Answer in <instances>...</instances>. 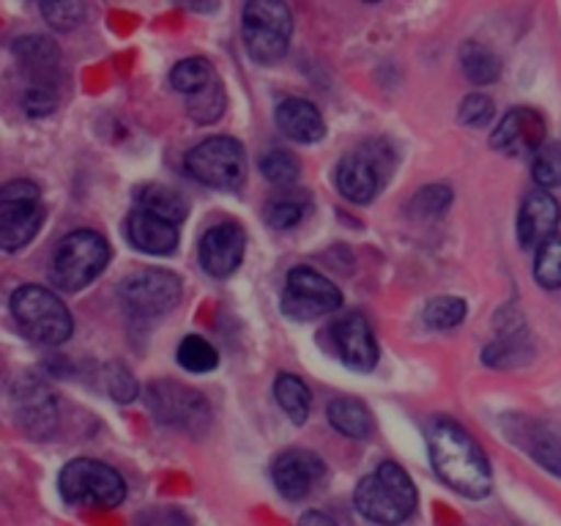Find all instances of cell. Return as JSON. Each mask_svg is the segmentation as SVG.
Returning a JSON list of instances; mask_svg holds the SVG:
<instances>
[{
	"instance_id": "obj_1",
	"label": "cell",
	"mask_w": 561,
	"mask_h": 526,
	"mask_svg": "<svg viewBox=\"0 0 561 526\" xmlns=\"http://www.w3.org/2000/svg\"><path fill=\"white\" fill-rule=\"evenodd\" d=\"M427 449H431L433 471L453 491L469 499H482L491 493L493 471L485 449L458 422L447 416L433 420L427 427Z\"/></svg>"
},
{
	"instance_id": "obj_2",
	"label": "cell",
	"mask_w": 561,
	"mask_h": 526,
	"mask_svg": "<svg viewBox=\"0 0 561 526\" xmlns=\"http://www.w3.org/2000/svg\"><path fill=\"white\" fill-rule=\"evenodd\" d=\"M354 504L362 518L373 524H403L416 510V485L403 466L387 460L373 474L362 477Z\"/></svg>"
},
{
	"instance_id": "obj_3",
	"label": "cell",
	"mask_w": 561,
	"mask_h": 526,
	"mask_svg": "<svg viewBox=\"0 0 561 526\" xmlns=\"http://www.w3.org/2000/svg\"><path fill=\"white\" fill-rule=\"evenodd\" d=\"M14 55L25 71L27 85L22 107L27 115H49L60 99V53L53 38L25 36L14 42Z\"/></svg>"
},
{
	"instance_id": "obj_4",
	"label": "cell",
	"mask_w": 561,
	"mask_h": 526,
	"mask_svg": "<svg viewBox=\"0 0 561 526\" xmlns=\"http://www.w3.org/2000/svg\"><path fill=\"white\" fill-rule=\"evenodd\" d=\"M11 316L25 338L42 345H60L75 332L69 307L44 285H22L11 294Z\"/></svg>"
},
{
	"instance_id": "obj_5",
	"label": "cell",
	"mask_w": 561,
	"mask_h": 526,
	"mask_svg": "<svg viewBox=\"0 0 561 526\" xmlns=\"http://www.w3.org/2000/svg\"><path fill=\"white\" fill-rule=\"evenodd\" d=\"M241 33H244L250 58L272 66L288 53L290 36H294V14L285 0H247Z\"/></svg>"
},
{
	"instance_id": "obj_6",
	"label": "cell",
	"mask_w": 561,
	"mask_h": 526,
	"mask_svg": "<svg viewBox=\"0 0 561 526\" xmlns=\"http://www.w3.org/2000/svg\"><path fill=\"white\" fill-rule=\"evenodd\" d=\"M110 263V244L96 230H75L66 236L53 255L49 277L60 290H82L91 285Z\"/></svg>"
},
{
	"instance_id": "obj_7",
	"label": "cell",
	"mask_w": 561,
	"mask_h": 526,
	"mask_svg": "<svg viewBox=\"0 0 561 526\" xmlns=\"http://www.w3.org/2000/svg\"><path fill=\"white\" fill-rule=\"evenodd\" d=\"M60 493L80 507H118L126 499V482L110 464L93 458H75L60 471Z\"/></svg>"
},
{
	"instance_id": "obj_8",
	"label": "cell",
	"mask_w": 561,
	"mask_h": 526,
	"mask_svg": "<svg viewBox=\"0 0 561 526\" xmlns=\"http://www.w3.org/2000/svg\"><path fill=\"white\" fill-rule=\"evenodd\" d=\"M184 168L203 186L236 192L247 175L244 146L236 137H208L186 153Z\"/></svg>"
},
{
	"instance_id": "obj_9",
	"label": "cell",
	"mask_w": 561,
	"mask_h": 526,
	"mask_svg": "<svg viewBox=\"0 0 561 526\" xmlns=\"http://www.w3.org/2000/svg\"><path fill=\"white\" fill-rule=\"evenodd\" d=\"M42 190L33 181H11L0 190V247L14 252L25 247L44 225Z\"/></svg>"
},
{
	"instance_id": "obj_10",
	"label": "cell",
	"mask_w": 561,
	"mask_h": 526,
	"mask_svg": "<svg viewBox=\"0 0 561 526\" xmlns=\"http://www.w3.org/2000/svg\"><path fill=\"white\" fill-rule=\"evenodd\" d=\"M148 405L153 416L175 431H186L201 436L211 425V405L197 389L184 387L179 381H153L148 387Z\"/></svg>"
},
{
	"instance_id": "obj_11",
	"label": "cell",
	"mask_w": 561,
	"mask_h": 526,
	"mask_svg": "<svg viewBox=\"0 0 561 526\" xmlns=\"http://www.w3.org/2000/svg\"><path fill=\"white\" fill-rule=\"evenodd\" d=\"M343 305L337 285L310 266L290 268L283 294V312L294 321H316Z\"/></svg>"
},
{
	"instance_id": "obj_12",
	"label": "cell",
	"mask_w": 561,
	"mask_h": 526,
	"mask_svg": "<svg viewBox=\"0 0 561 526\" xmlns=\"http://www.w3.org/2000/svg\"><path fill=\"white\" fill-rule=\"evenodd\" d=\"M389 170H392V159L387 151L378 148V142L365 148H356V151L345 153L337 164V190L343 192L345 201L351 203H365L376 201L378 192L383 190L389 179Z\"/></svg>"
},
{
	"instance_id": "obj_13",
	"label": "cell",
	"mask_w": 561,
	"mask_h": 526,
	"mask_svg": "<svg viewBox=\"0 0 561 526\" xmlns=\"http://www.w3.org/2000/svg\"><path fill=\"white\" fill-rule=\"evenodd\" d=\"M121 301L135 316L153 318L173 310L181 299V279L164 268H142V272L124 277L118 288Z\"/></svg>"
},
{
	"instance_id": "obj_14",
	"label": "cell",
	"mask_w": 561,
	"mask_h": 526,
	"mask_svg": "<svg viewBox=\"0 0 561 526\" xmlns=\"http://www.w3.org/2000/svg\"><path fill=\"white\" fill-rule=\"evenodd\" d=\"M11 409H14L16 422L33 438H47L55 431V398L49 387H44L36 376H20L11 387Z\"/></svg>"
},
{
	"instance_id": "obj_15",
	"label": "cell",
	"mask_w": 561,
	"mask_h": 526,
	"mask_svg": "<svg viewBox=\"0 0 561 526\" xmlns=\"http://www.w3.org/2000/svg\"><path fill=\"white\" fill-rule=\"evenodd\" d=\"M323 477H327V464L321 460V455L310 453V449H285L272 466L274 485H277L279 496H285L288 502H301L310 496L321 485Z\"/></svg>"
},
{
	"instance_id": "obj_16",
	"label": "cell",
	"mask_w": 561,
	"mask_h": 526,
	"mask_svg": "<svg viewBox=\"0 0 561 526\" xmlns=\"http://www.w3.org/2000/svg\"><path fill=\"white\" fill-rule=\"evenodd\" d=\"M334 351L345 367L356 373H370L378 365V343L373 338V327L362 312H348L329 329Z\"/></svg>"
},
{
	"instance_id": "obj_17",
	"label": "cell",
	"mask_w": 561,
	"mask_h": 526,
	"mask_svg": "<svg viewBox=\"0 0 561 526\" xmlns=\"http://www.w3.org/2000/svg\"><path fill=\"white\" fill-rule=\"evenodd\" d=\"M491 146L507 157L537 153L546 146V118L531 107H515L493 129Z\"/></svg>"
},
{
	"instance_id": "obj_18",
	"label": "cell",
	"mask_w": 561,
	"mask_h": 526,
	"mask_svg": "<svg viewBox=\"0 0 561 526\" xmlns=\"http://www.w3.org/2000/svg\"><path fill=\"white\" fill-rule=\"evenodd\" d=\"M247 236L241 225L219 222L208 228L201 239V266L211 277H230L244 261Z\"/></svg>"
},
{
	"instance_id": "obj_19",
	"label": "cell",
	"mask_w": 561,
	"mask_h": 526,
	"mask_svg": "<svg viewBox=\"0 0 561 526\" xmlns=\"http://www.w3.org/2000/svg\"><path fill=\"white\" fill-rule=\"evenodd\" d=\"M561 222V208L559 201L551 192L542 186V190L529 192L520 206L518 217V239L524 247H540L548 236L557 233Z\"/></svg>"
},
{
	"instance_id": "obj_20",
	"label": "cell",
	"mask_w": 561,
	"mask_h": 526,
	"mask_svg": "<svg viewBox=\"0 0 561 526\" xmlns=\"http://www.w3.org/2000/svg\"><path fill=\"white\" fill-rule=\"evenodd\" d=\"M179 222L137 206L129 217V241L146 255H170L179 247Z\"/></svg>"
},
{
	"instance_id": "obj_21",
	"label": "cell",
	"mask_w": 561,
	"mask_h": 526,
	"mask_svg": "<svg viewBox=\"0 0 561 526\" xmlns=\"http://www.w3.org/2000/svg\"><path fill=\"white\" fill-rule=\"evenodd\" d=\"M274 118H277V126L283 129V135H288L290 140L296 142H307V146H310V142L323 140V135H327V124H323L321 110L312 102H307V99H283V102L277 104Z\"/></svg>"
},
{
	"instance_id": "obj_22",
	"label": "cell",
	"mask_w": 561,
	"mask_h": 526,
	"mask_svg": "<svg viewBox=\"0 0 561 526\" xmlns=\"http://www.w3.org/2000/svg\"><path fill=\"white\" fill-rule=\"evenodd\" d=\"M334 431L348 438H367L373 433L370 409L359 398H334L327 409Z\"/></svg>"
},
{
	"instance_id": "obj_23",
	"label": "cell",
	"mask_w": 561,
	"mask_h": 526,
	"mask_svg": "<svg viewBox=\"0 0 561 526\" xmlns=\"http://www.w3.org/2000/svg\"><path fill=\"white\" fill-rule=\"evenodd\" d=\"M135 201L140 208H148V211L173 219V222H184V217L190 214V203L184 201V195L164 184H142L137 190Z\"/></svg>"
},
{
	"instance_id": "obj_24",
	"label": "cell",
	"mask_w": 561,
	"mask_h": 526,
	"mask_svg": "<svg viewBox=\"0 0 561 526\" xmlns=\"http://www.w3.org/2000/svg\"><path fill=\"white\" fill-rule=\"evenodd\" d=\"M274 398H277L279 409L290 416V422L305 425L307 416H310L312 395H310V387H307L299 376L279 373L277 381H274Z\"/></svg>"
},
{
	"instance_id": "obj_25",
	"label": "cell",
	"mask_w": 561,
	"mask_h": 526,
	"mask_svg": "<svg viewBox=\"0 0 561 526\" xmlns=\"http://www.w3.org/2000/svg\"><path fill=\"white\" fill-rule=\"evenodd\" d=\"M310 211L307 192H283L266 203V222L274 230H290L301 222Z\"/></svg>"
},
{
	"instance_id": "obj_26",
	"label": "cell",
	"mask_w": 561,
	"mask_h": 526,
	"mask_svg": "<svg viewBox=\"0 0 561 526\" xmlns=\"http://www.w3.org/2000/svg\"><path fill=\"white\" fill-rule=\"evenodd\" d=\"M460 64H463L466 77L471 82H477V85H488V82L499 80V71H502V64L493 55V49H488L480 42L463 44V49H460Z\"/></svg>"
},
{
	"instance_id": "obj_27",
	"label": "cell",
	"mask_w": 561,
	"mask_h": 526,
	"mask_svg": "<svg viewBox=\"0 0 561 526\" xmlns=\"http://www.w3.org/2000/svg\"><path fill=\"white\" fill-rule=\"evenodd\" d=\"M214 80H217V71H214V66L206 58H184L170 71V85L179 93H186V96L203 91Z\"/></svg>"
},
{
	"instance_id": "obj_28",
	"label": "cell",
	"mask_w": 561,
	"mask_h": 526,
	"mask_svg": "<svg viewBox=\"0 0 561 526\" xmlns=\"http://www.w3.org/2000/svg\"><path fill=\"white\" fill-rule=\"evenodd\" d=\"M38 11L55 31H75L88 16V0H36Z\"/></svg>"
},
{
	"instance_id": "obj_29",
	"label": "cell",
	"mask_w": 561,
	"mask_h": 526,
	"mask_svg": "<svg viewBox=\"0 0 561 526\" xmlns=\"http://www.w3.org/2000/svg\"><path fill=\"white\" fill-rule=\"evenodd\" d=\"M535 279L542 288H561V236H548V239L537 247Z\"/></svg>"
},
{
	"instance_id": "obj_30",
	"label": "cell",
	"mask_w": 561,
	"mask_h": 526,
	"mask_svg": "<svg viewBox=\"0 0 561 526\" xmlns=\"http://www.w3.org/2000/svg\"><path fill=\"white\" fill-rule=\"evenodd\" d=\"M179 365L190 373H211L219 365V354L208 340L190 334L179 345Z\"/></svg>"
},
{
	"instance_id": "obj_31",
	"label": "cell",
	"mask_w": 561,
	"mask_h": 526,
	"mask_svg": "<svg viewBox=\"0 0 561 526\" xmlns=\"http://www.w3.org/2000/svg\"><path fill=\"white\" fill-rule=\"evenodd\" d=\"M186 113H190L192 121H197V124H214V121L225 113V88L222 82H219V77L211 85L203 88V91L192 93L190 102H186Z\"/></svg>"
},
{
	"instance_id": "obj_32",
	"label": "cell",
	"mask_w": 561,
	"mask_h": 526,
	"mask_svg": "<svg viewBox=\"0 0 561 526\" xmlns=\"http://www.w3.org/2000/svg\"><path fill=\"white\" fill-rule=\"evenodd\" d=\"M466 312H469V307H466V301L460 296H436V299L427 301L422 318L433 329H453L458 323H463Z\"/></svg>"
},
{
	"instance_id": "obj_33",
	"label": "cell",
	"mask_w": 561,
	"mask_h": 526,
	"mask_svg": "<svg viewBox=\"0 0 561 526\" xmlns=\"http://www.w3.org/2000/svg\"><path fill=\"white\" fill-rule=\"evenodd\" d=\"M526 449H529L531 458H535L542 469H548L551 474L561 477V438L557 436V433L535 427V431L529 433Z\"/></svg>"
},
{
	"instance_id": "obj_34",
	"label": "cell",
	"mask_w": 561,
	"mask_h": 526,
	"mask_svg": "<svg viewBox=\"0 0 561 526\" xmlns=\"http://www.w3.org/2000/svg\"><path fill=\"white\" fill-rule=\"evenodd\" d=\"M261 173L266 175L272 184L277 186H290L301 173L299 159L294 157L290 151H283V148H272L266 157L261 159Z\"/></svg>"
},
{
	"instance_id": "obj_35",
	"label": "cell",
	"mask_w": 561,
	"mask_h": 526,
	"mask_svg": "<svg viewBox=\"0 0 561 526\" xmlns=\"http://www.w3.org/2000/svg\"><path fill=\"white\" fill-rule=\"evenodd\" d=\"M535 181L546 190L561 186V142H546L540 151L535 153V164H531Z\"/></svg>"
},
{
	"instance_id": "obj_36",
	"label": "cell",
	"mask_w": 561,
	"mask_h": 526,
	"mask_svg": "<svg viewBox=\"0 0 561 526\" xmlns=\"http://www.w3.org/2000/svg\"><path fill=\"white\" fill-rule=\"evenodd\" d=\"M449 201H453V192H449L447 186L433 184L416 192L409 208L416 214V217H442V214L447 211Z\"/></svg>"
},
{
	"instance_id": "obj_37",
	"label": "cell",
	"mask_w": 561,
	"mask_h": 526,
	"mask_svg": "<svg viewBox=\"0 0 561 526\" xmlns=\"http://www.w3.org/2000/svg\"><path fill=\"white\" fill-rule=\"evenodd\" d=\"M493 99L485 96V93H469L463 99L458 110V118L463 126H471V129H480V126H488L493 118Z\"/></svg>"
},
{
	"instance_id": "obj_38",
	"label": "cell",
	"mask_w": 561,
	"mask_h": 526,
	"mask_svg": "<svg viewBox=\"0 0 561 526\" xmlns=\"http://www.w3.org/2000/svg\"><path fill=\"white\" fill-rule=\"evenodd\" d=\"M526 343L520 338H515V334H507L504 340H499V343L488 345L485 348V362L491 367H515L520 365V356H526Z\"/></svg>"
},
{
	"instance_id": "obj_39",
	"label": "cell",
	"mask_w": 561,
	"mask_h": 526,
	"mask_svg": "<svg viewBox=\"0 0 561 526\" xmlns=\"http://www.w3.org/2000/svg\"><path fill=\"white\" fill-rule=\"evenodd\" d=\"M107 387H110V395H113L115 400H121V403L137 398V381L131 378V373L126 370V367H121V365L110 367Z\"/></svg>"
},
{
	"instance_id": "obj_40",
	"label": "cell",
	"mask_w": 561,
	"mask_h": 526,
	"mask_svg": "<svg viewBox=\"0 0 561 526\" xmlns=\"http://www.w3.org/2000/svg\"><path fill=\"white\" fill-rule=\"evenodd\" d=\"M175 3L190 11H197V14H208V11L217 9V0H175Z\"/></svg>"
},
{
	"instance_id": "obj_41",
	"label": "cell",
	"mask_w": 561,
	"mask_h": 526,
	"mask_svg": "<svg viewBox=\"0 0 561 526\" xmlns=\"http://www.w3.org/2000/svg\"><path fill=\"white\" fill-rule=\"evenodd\" d=\"M301 521H305V524H310V521H321V524H334L332 518H327V515H321V513H307Z\"/></svg>"
},
{
	"instance_id": "obj_42",
	"label": "cell",
	"mask_w": 561,
	"mask_h": 526,
	"mask_svg": "<svg viewBox=\"0 0 561 526\" xmlns=\"http://www.w3.org/2000/svg\"><path fill=\"white\" fill-rule=\"evenodd\" d=\"M367 3H378V0H367Z\"/></svg>"
}]
</instances>
